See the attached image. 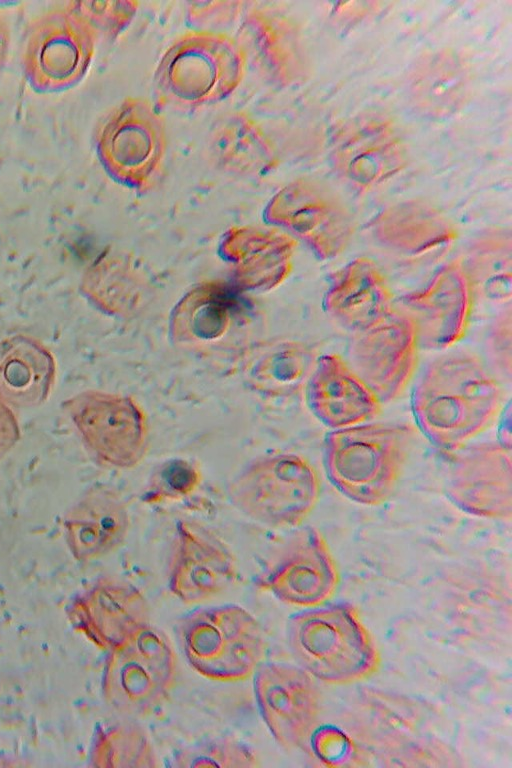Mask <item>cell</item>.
Masks as SVG:
<instances>
[{
  "mask_svg": "<svg viewBox=\"0 0 512 768\" xmlns=\"http://www.w3.org/2000/svg\"><path fill=\"white\" fill-rule=\"evenodd\" d=\"M504 389L475 354L457 351L433 359L418 378L411 410L418 429L436 447L454 451L500 414Z\"/></svg>",
  "mask_w": 512,
  "mask_h": 768,
  "instance_id": "1",
  "label": "cell"
},
{
  "mask_svg": "<svg viewBox=\"0 0 512 768\" xmlns=\"http://www.w3.org/2000/svg\"><path fill=\"white\" fill-rule=\"evenodd\" d=\"M416 435L403 422H366L330 430L323 443L327 478L344 497L377 506L394 490Z\"/></svg>",
  "mask_w": 512,
  "mask_h": 768,
  "instance_id": "2",
  "label": "cell"
},
{
  "mask_svg": "<svg viewBox=\"0 0 512 768\" xmlns=\"http://www.w3.org/2000/svg\"><path fill=\"white\" fill-rule=\"evenodd\" d=\"M287 641L298 666L325 683L363 680L379 663L368 630L346 604L320 605L291 615Z\"/></svg>",
  "mask_w": 512,
  "mask_h": 768,
  "instance_id": "3",
  "label": "cell"
},
{
  "mask_svg": "<svg viewBox=\"0 0 512 768\" xmlns=\"http://www.w3.org/2000/svg\"><path fill=\"white\" fill-rule=\"evenodd\" d=\"M175 636L187 664L211 681L246 680L265 654L260 623L237 604L201 606L186 612L176 621Z\"/></svg>",
  "mask_w": 512,
  "mask_h": 768,
  "instance_id": "4",
  "label": "cell"
},
{
  "mask_svg": "<svg viewBox=\"0 0 512 768\" xmlns=\"http://www.w3.org/2000/svg\"><path fill=\"white\" fill-rule=\"evenodd\" d=\"M246 58L236 38L211 30L189 31L164 52L155 85L170 104L192 108L215 104L239 86Z\"/></svg>",
  "mask_w": 512,
  "mask_h": 768,
  "instance_id": "5",
  "label": "cell"
},
{
  "mask_svg": "<svg viewBox=\"0 0 512 768\" xmlns=\"http://www.w3.org/2000/svg\"><path fill=\"white\" fill-rule=\"evenodd\" d=\"M227 495L232 506L253 521L272 528H298L317 504L320 481L305 457L267 453L234 476Z\"/></svg>",
  "mask_w": 512,
  "mask_h": 768,
  "instance_id": "6",
  "label": "cell"
},
{
  "mask_svg": "<svg viewBox=\"0 0 512 768\" xmlns=\"http://www.w3.org/2000/svg\"><path fill=\"white\" fill-rule=\"evenodd\" d=\"M62 408L99 464L129 470L145 458L149 424L143 410L130 398L84 391L66 399Z\"/></svg>",
  "mask_w": 512,
  "mask_h": 768,
  "instance_id": "7",
  "label": "cell"
},
{
  "mask_svg": "<svg viewBox=\"0 0 512 768\" xmlns=\"http://www.w3.org/2000/svg\"><path fill=\"white\" fill-rule=\"evenodd\" d=\"M97 151L103 167L118 181L135 187L150 185L164 164L163 119L149 101L128 97L103 122Z\"/></svg>",
  "mask_w": 512,
  "mask_h": 768,
  "instance_id": "8",
  "label": "cell"
},
{
  "mask_svg": "<svg viewBox=\"0 0 512 768\" xmlns=\"http://www.w3.org/2000/svg\"><path fill=\"white\" fill-rule=\"evenodd\" d=\"M97 33L76 10H54L30 27L23 50L24 71L39 91H57L78 82L86 73Z\"/></svg>",
  "mask_w": 512,
  "mask_h": 768,
  "instance_id": "9",
  "label": "cell"
},
{
  "mask_svg": "<svg viewBox=\"0 0 512 768\" xmlns=\"http://www.w3.org/2000/svg\"><path fill=\"white\" fill-rule=\"evenodd\" d=\"M475 302L458 256L441 265L423 288L394 304L413 324L419 349L444 351L466 335Z\"/></svg>",
  "mask_w": 512,
  "mask_h": 768,
  "instance_id": "10",
  "label": "cell"
},
{
  "mask_svg": "<svg viewBox=\"0 0 512 768\" xmlns=\"http://www.w3.org/2000/svg\"><path fill=\"white\" fill-rule=\"evenodd\" d=\"M338 571L322 534L304 526L278 547L255 585L279 601L301 608L322 605L337 587Z\"/></svg>",
  "mask_w": 512,
  "mask_h": 768,
  "instance_id": "11",
  "label": "cell"
},
{
  "mask_svg": "<svg viewBox=\"0 0 512 768\" xmlns=\"http://www.w3.org/2000/svg\"><path fill=\"white\" fill-rule=\"evenodd\" d=\"M252 677L259 713L276 743L285 750L303 748L320 713L315 678L300 666L273 661H262Z\"/></svg>",
  "mask_w": 512,
  "mask_h": 768,
  "instance_id": "12",
  "label": "cell"
},
{
  "mask_svg": "<svg viewBox=\"0 0 512 768\" xmlns=\"http://www.w3.org/2000/svg\"><path fill=\"white\" fill-rule=\"evenodd\" d=\"M444 481L448 499L470 515L510 520L512 516L511 445L502 441L465 444L451 451Z\"/></svg>",
  "mask_w": 512,
  "mask_h": 768,
  "instance_id": "13",
  "label": "cell"
},
{
  "mask_svg": "<svg viewBox=\"0 0 512 768\" xmlns=\"http://www.w3.org/2000/svg\"><path fill=\"white\" fill-rule=\"evenodd\" d=\"M418 349L413 324L394 307L375 325L352 334L345 360L383 405L406 389L417 366Z\"/></svg>",
  "mask_w": 512,
  "mask_h": 768,
  "instance_id": "14",
  "label": "cell"
},
{
  "mask_svg": "<svg viewBox=\"0 0 512 768\" xmlns=\"http://www.w3.org/2000/svg\"><path fill=\"white\" fill-rule=\"evenodd\" d=\"M238 575L230 547L204 525L178 521L168 562L170 592L182 603H203L227 591Z\"/></svg>",
  "mask_w": 512,
  "mask_h": 768,
  "instance_id": "15",
  "label": "cell"
},
{
  "mask_svg": "<svg viewBox=\"0 0 512 768\" xmlns=\"http://www.w3.org/2000/svg\"><path fill=\"white\" fill-rule=\"evenodd\" d=\"M66 615L76 632L106 652L150 622L143 592L131 582L111 576L99 577L75 594L66 606Z\"/></svg>",
  "mask_w": 512,
  "mask_h": 768,
  "instance_id": "16",
  "label": "cell"
},
{
  "mask_svg": "<svg viewBox=\"0 0 512 768\" xmlns=\"http://www.w3.org/2000/svg\"><path fill=\"white\" fill-rule=\"evenodd\" d=\"M304 386L308 409L331 430L370 422L381 412L377 396L337 353L317 356Z\"/></svg>",
  "mask_w": 512,
  "mask_h": 768,
  "instance_id": "17",
  "label": "cell"
},
{
  "mask_svg": "<svg viewBox=\"0 0 512 768\" xmlns=\"http://www.w3.org/2000/svg\"><path fill=\"white\" fill-rule=\"evenodd\" d=\"M394 302L388 280L375 261L356 257L331 276L323 309L337 326L355 334L386 317Z\"/></svg>",
  "mask_w": 512,
  "mask_h": 768,
  "instance_id": "18",
  "label": "cell"
},
{
  "mask_svg": "<svg viewBox=\"0 0 512 768\" xmlns=\"http://www.w3.org/2000/svg\"><path fill=\"white\" fill-rule=\"evenodd\" d=\"M372 240L384 252L408 263H432L454 245L457 232L443 216L420 203L399 204L372 223Z\"/></svg>",
  "mask_w": 512,
  "mask_h": 768,
  "instance_id": "19",
  "label": "cell"
},
{
  "mask_svg": "<svg viewBox=\"0 0 512 768\" xmlns=\"http://www.w3.org/2000/svg\"><path fill=\"white\" fill-rule=\"evenodd\" d=\"M62 526L72 556L87 562L117 550L127 538L131 518L117 491L96 485L67 511Z\"/></svg>",
  "mask_w": 512,
  "mask_h": 768,
  "instance_id": "20",
  "label": "cell"
},
{
  "mask_svg": "<svg viewBox=\"0 0 512 768\" xmlns=\"http://www.w3.org/2000/svg\"><path fill=\"white\" fill-rule=\"evenodd\" d=\"M277 217L300 235L322 260L342 254L353 234L345 208L328 192L308 184H296L280 196Z\"/></svg>",
  "mask_w": 512,
  "mask_h": 768,
  "instance_id": "21",
  "label": "cell"
},
{
  "mask_svg": "<svg viewBox=\"0 0 512 768\" xmlns=\"http://www.w3.org/2000/svg\"><path fill=\"white\" fill-rule=\"evenodd\" d=\"M174 685L126 643L107 651L102 696L118 714L131 719L150 715L167 702Z\"/></svg>",
  "mask_w": 512,
  "mask_h": 768,
  "instance_id": "22",
  "label": "cell"
},
{
  "mask_svg": "<svg viewBox=\"0 0 512 768\" xmlns=\"http://www.w3.org/2000/svg\"><path fill=\"white\" fill-rule=\"evenodd\" d=\"M56 363L37 339L17 334L0 341V397L11 406L45 403L54 386Z\"/></svg>",
  "mask_w": 512,
  "mask_h": 768,
  "instance_id": "23",
  "label": "cell"
},
{
  "mask_svg": "<svg viewBox=\"0 0 512 768\" xmlns=\"http://www.w3.org/2000/svg\"><path fill=\"white\" fill-rule=\"evenodd\" d=\"M475 300L498 306L511 305L512 236L506 229H489L476 236L460 256Z\"/></svg>",
  "mask_w": 512,
  "mask_h": 768,
  "instance_id": "24",
  "label": "cell"
},
{
  "mask_svg": "<svg viewBox=\"0 0 512 768\" xmlns=\"http://www.w3.org/2000/svg\"><path fill=\"white\" fill-rule=\"evenodd\" d=\"M210 146L218 165L230 171L260 173L273 165V153L263 131L241 112L218 122Z\"/></svg>",
  "mask_w": 512,
  "mask_h": 768,
  "instance_id": "25",
  "label": "cell"
},
{
  "mask_svg": "<svg viewBox=\"0 0 512 768\" xmlns=\"http://www.w3.org/2000/svg\"><path fill=\"white\" fill-rule=\"evenodd\" d=\"M134 719L99 725L92 738L89 766L156 768L160 760L143 726Z\"/></svg>",
  "mask_w": 512,
  "mask_h": 768,
  "instance_id": "26",
  "label": "cell"
},
{
  "mask_svg": "<svg viewBox=\"0 0 512 768\" xmlns=\"http://www.w3.org/2000/svg\"><path fill=\"white\" fill-rule=\"evenodd\" d=\"M283 22L264 9H251L243 19L237 35L246 62L271 81H283L287 72V41Z\"/></svg>",
  "mask_w": 512,
  "mask_h": 768,
  "instance_id": "27",
  "label": "cell"
},
{
  "mask_svg": "<svg viewBox=\"0 0 512 768\" xmlns=\"http://www.w3.org/2000/svg\"><path fill=\"white\" fill-rule=\"evenodd\" d=\"M169 765L173 768H255L261 763L249 744L234 736L221 735L178 749L171 756Z\"/></svg>",
  "mask_w": 512,
  "mask_h": 768,
  "instance_id": "28",
  "label": "cell"
},
{
  "mask_svg": "<svg viewBox=\"0 0 512 768\" xmlns=\"http://www.w3.org/2000/svg\"><path fill=\"white\" fill-rule=\"evenodd\" d=\"M200 481V471L192 462L170 459L152 473L145 499L149 503L178 500L195 491Z\"/></svg>",
  "mask_w": 512,
  "mask_h": 768,
  "instance_id": "29",
  "label": "cell"
},
{
  "mask_svg": "<svg viewBox=\"0 0 512 768\" xmlns=\"http://www.w3.org/2000/svg\"><path fill=\"white\" fill-rule=\"evenodd\" d=\"M486 353L495 372L510 381L512 375V307L499 309L487 330Z\"/></svg>",
  "mask_w": 512,
  "mask_h": 768,
  "instance_id": "30",
  "label": "cell"
},
{
  "mask_svg": "<svg viewBox=\"0 0 512 768\" xmlns=\"http://www.w3.org/2000/svg\"><path fill=\"white\" fill-rule=\"evenodd\" d=\"M76 10L87 20L96 33L115 36L133 19L138 3L135 1L81 2Z\"/></svg>",
  "mask_w": 512,
  "mask_h": 768,
  "instance_id": "31",
  "label": "cell"
},
{
  "mask_svg": "<svg viewBox=\"0 0 512 768\" xmlns=\"http://www.w3.org/2000/svg\"><path fill=\"white\" fill-rule=\"evenodd\" d=\"M240 2H192L189 4L187 15L196 26H214L217 23L229 21L241 9Z\"/></svg>",
  "mask_w": 512,
  "mask_h": 768,
  "instance_id": "32",
  "label": "cell"
},
{
  "mask_svg": "<svg viewBox=\"0 0 512 768\" xmlns=\"http://www.w3.org/2000/svg\"><path fill=\"white\" fill-rule=\"evenodd\" d=\"M20 435L16 414L11 405L0 397V460L17 444Z\"/></svg>",
  "mask_w": 512,
  "mask_h": 768,
  "instance_id": "33",
  "label": "cell"
},
{
  "mask_svg": "<svg viewBox=\"0 0 512 768\" xmlns=\"http://www.w3.org/2000/svg\"><path fill=\"white\" fill-rule=\"evenodd\" d=\"M9 50V30L5 21L0 17V71L5 63Z\"/></svg>",
  "mask_w": 512,
  "mask_h": 768,
  "instance_id": "34",
  "label": "cell"
}]
</instances>
